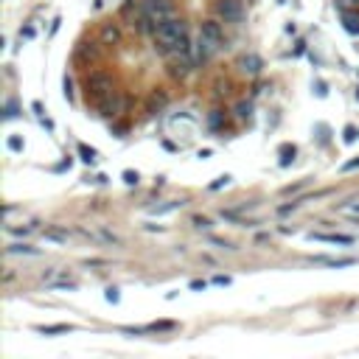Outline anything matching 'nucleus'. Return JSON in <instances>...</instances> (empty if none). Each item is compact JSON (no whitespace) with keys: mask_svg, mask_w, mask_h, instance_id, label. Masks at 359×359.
<instances>
[{"mask_svg":"<svg viewBox=\"0 0 359 359\" xmlns=\"http://www.w3.org/2000/svg\"><path fill=\"white\" fill-rule=\"evenodd\" d=\"M15 104H6V113H3V118H15Z\"/></svg>","mask_w":359,"mask_h":359,"instance_id":"obj_28","label":"nucleus"},{"mask_svg":"<svg viewBox=\"0 0 359 359\" xmlns=\"http://www.w3.org/2000/svg\"><path fill=\"white\" fill-rule=\"evenodd\" d=\"M40 334H45V337H54V334H68V331H73V325H40Z\"/></svg>","mask_w":359,"mask_h":359,"instance_id":"obj_16","label":"nucleus"},{"mask_svg":"<svg viewBox=\"0 0 359 359\" xmlns=\"http://www.w3.org/2000/svg\"><path fill=\"white\" fill-rule=\"evenodd\" d=\"M222 40H225V34H222L219 20H205L202 26H199V37H197V45H194V57H197V62L211 59L213 54L222 48Z\"/></svg>","mask_w":359,"mask_h":359,"instance_id":"obj_1","label":"nucleus"},{"mask_svg":"<svg viewBox=\"0 0 359 359\" xmlns=\"http://www.w3.org/2000/svg\"><path fill=\"white\" fill-rule=\"evenodd\" d=\"M124 180H127L129 185H135L138 183V174H135V171H124Z\"/></svg>","mask_w":359,"mask_h":359,"instance_id":"obj_26","label":"nucleus"},{"mask_svg":"<svg viewBox=\"0 0 359 359\" xmlns=\"http://www.w3.org/2000/svg\"><path fill=\"white\" fill-rule=\"evenodd\" d=\"M281 152H283V160L281 163H283V166H289V157H295V146H283Z\"/></svg>","mask_w":359,"mask_h":359,"instance_id":"obj_21","label":"nucleus"},{"mask_svg":"<svg viewBox=\"0 0 359 359\" xmlns=\"http://www.w3.org/2000/svg\"><path fill=\"white\" fill-rule=\"evenodd\" d=\"M236 68H239V73H244V76H258L264 62H261V57H255V54H241Z\"/></svg>","mask_w":359,"mask_h":359,"instance_id":"obj_9","label":"nucleus"},{"mask_svg":"<svg viewBox=\"0 0 359 359\" xmlns=\"http://www.w3.org/2000/svg\"><path fill=\"white\" fill-rule=\"evenodd\" d=\"M339 20H342V26L351 34H359V15H353L348 6H339Z\"/></svg>","mask_w":359,"mask_h":359,"instance_id":"obj_12","label":"nucleus"},{"mask_svg":"<svg viewBox=\"0 0 359 359\" xmlns=\"http://www.w3.org/2000/svg\"><path fill=\"white\" fill-rule=\"evenodd\" d=\"M163 107H166V93L163 90H152L146 99V110L149 113H160Z\"/></svg>","mask_w":359,"mask_h":359,"instance_id":"obj_13","label":"nucleus"},{"mask_svg":"<svg viewBox=\"0 0 359 359\" xmlns=\"http://www.w3.org/2000/svg\"><path fill=\"white\" fill-rule=\"evenodd\" d=\"M339 6H359V0H339Z\"/></svg>","mask_w":359,"mask_h":359,"instance_id":"obj_30","label":"nucleus"},{"mask_svg":"<svg viewBox=\"0 0 359 359\" xmlns=\"http://www.w3.org/2000/svg\"><path fill=\"white\" fill-rule=\"evenodd\" d=\"M141 6H143V12H146L149 17H155L157 23L174 15V12H171V3H169V0H141Z\"/></svg>","mask_w":359,"mask_h":359,"instance_id":"obj_7","label":"nucleus"},{"mask_svg":"<svg viewBox=\"0 0 359 359\" xmlns=\"http://www.w3.org/2000/svg\"><path fill=\"white\" fill-rule=\"evenodd\" d=\"M79 155H82V160H85V163H93V160H96V149H90V146H79Z\"/></svg>","mask_w":359,"mask_h":359,"instance_id":"obj_20","label":"nucleus"},{"mask_svg":"<svg viewBox=\"0 0 359 359\" xmlns=\"http://www.w3.org/2000/svg\"><path fill=\"white\" fill-rule=\"evenodd\" d=\"M177 208H183V199H171V202H166V205H155V208H149V213H152V216H163V213H171V211H177Z\"/></svg>","mask_w":359,"mask_h":359,"instance_id":"obj_15","label":"nucleus"},{"mask_svg":"<svg viewBox=\"0 0 359 359\" xmlns=\"http://www.w3.org/2000/svg\"><path fill=\"white\" fill-rule=\"evenodd\" d=\"M345 141H348V143H351V141H356V129H353V127H348V129H345Z\"/></svg>","mask_w":359,"mask_h":359,"instance_id":"obj_27","label":"nucleus"},{"mask_svg":"<svg viewBox=\"0 0 359 359\" xmlns=\"http://www.w3.org/2000/svg\"><path fill=\"white\" fill-rule=\"evenodd\" d=\"M208 127L213 129V132H219V129H225V113L222 110H213L211 118H208Z\"/></svg>","mask_w":359,"mask_h":359,"instance_id":"obj_18","label":"nucleus"},{"mask_svg":"<svg viewBox=\"0 0 359 359\" xmlns=\"http://www.w3.org/2000/svg\"><path fill=\"white\" fill-rule=\"evenodd\" d=\"M314 264H325V267H353L356 258H328V255H317Z\"/></svg>","mask_w":359,"mask_h":359,"instance_id":"obj_14","label":"nucleus"},{"mask_svg":"<svg viewBox=\"0 0 359 359\" xmlns=\"http://www.w3.org/2000/svg\"><path fill=\"white\" fill-rule=\"evenodd\" d=\"M227 183H230V177H219V180H216V183H211V191H216V188H222V185H227Z\"/></svg>","mask_w":359,"mask_h":359,"instance_id":"obj_24","label":"nucleus"},{"mask_svg":"<svg viewBox=\"0 0 359 359\" xmlns=\"http://www.w3.org/2000/svg\"><path fill=\"white\" fill-rule=\"evenodd\" d=\"M353 169H359V160H351V163H345L342 166V171H353Z\"/></svg>","mask_w":359,"mask_h":359,"instance_id":"obj_29","label":"nucleus"},{"mask_svg":"<svg viewBox=\"0 0 359 359\" xmlns=\"http://www.w3.org/2000/svg\"><path fill=\"white\" fill-rule=\"evenodd\" d=\"M6 253L9 255H20V253L23 255H37V250H34V247H29V244H12Z\"/></svg>","mask_w":359,"mask_h":359,"instance_id":"obj_19","label":"nucleus"},{"mask_svg":"<svg viewBox=\"0 0 359 359\" xmlns=\"http://www.w3.org/2000/svg\"><path fill=\"white\" fill-rule=\"evenodd\" d=\"M194 62H197L194 57H171V62H169V76H171V79H185Z\"/></svg>","mask_w":359,"mask_h":359,"instance_id":"obj_10","label":"nucleus"},{"mask_svg":"<svg viewBox=\"0 0 359 359\" xmlns=\"http://www.w3.org/2000/svg\"><path fill=\"white\" fill-rule=\"evenodd\" d=\"M9 149H12V152H20L23 141H20V138H9Z\"/></svg>","mask_w":359,"mask_h":359,"instance_id":"obj_23","label":"nucleus"},{"mask_svg":"<svg viewBox=\"0 0 359 359\" xmlns=\"http://www.w3.org/2000/svg\"><path fill=\"white\" fill-rule=\"evenodd\" d=\"M65 96H68V99H73V82L68 76H65Z\"/></svg>","mask_w":359,"mask_h":359,"instance_id":"obj_25","label":"nucleus"},{"mask_svg":"<svg viewBox=\"0 0 359 359\" xmlns=\"http://www.w3.org/2000/svg\"><path fill=\"white\" fill-rule=\"evenodd\" d=\"M99 45H104L101 40H85V43L76 45V54H73V59H76V65H82V68H90L93 62H99L101 57V48Z\"/></svg>","mask_w":359,"mask_h":359,"instance_id":"obj_5","label":"nucleus"},{"mask_svg":"<svg viewBox=\"0 0 359 359\" xmlns=\"http://www.w3.org/2000/svg\"><path fill=\"white\" fill-rule=\"evenodd\" d=\"M85 90H87V99L99 101L104 99L107 93L113 90V76H110V71H90L85 76Z\"/></svg>","mask_w":359,"mask_h":359,"instance_id":"obj_3","label":"nucleus"},{"mask_svg":"<svg viewBox=\"0 0 359 359\" xmlns=\"http://www.w3.org/2000/svg\"><path fill=\"white\" fill-rule=\"evenodd\" d=\"M311 241H328V244H353V236H342V233H309Z\"/></svg>","mask_w":359,"mask_h":359,"instance_id":"obj_11","label":"nucleus"},{"mask_svg":"<svg viewBox=\"0 0 359 359\" xmlns=\"http://www.w3.org/2000/svg\"><path fill=\"white\" fill-rule=\"evenodd\" d=\"M213 12H216L219 20L239 23L247 9H244V0H216V3H213Z\"/></svg>","mask_w":359,"mask_h":359,"instance_id":"obj_4","label":"nucleus"},{"mask_svg":"<svg viewBox=\"0 0 359 359\" xmlns=\"http://www.w3.org/2000/svg\"><path fill=\"white\" fill-rule=\"evenodd\" d=\"M96 107H99V113L104 115V118H118V115L124 113V96H121L118 90H110L104 99L96 101Z\"/></svg>","mask_w":359,"mask_h":359,"instance_id":"obj_6","label":"nucleus"},{"mask_svg":"<svg viewBox=\"0 0 359 359\" xmlns=\"http://www.w3.org/2000/svg\"><path fill=\"white\" fill-rule=\"evenodd\" d=\"M233 113H236V118L239 121H250V115H253V104H250V101H239Z\"/></svg>","mask_w":359,"mask_h":359,"instance_id":"obj_17","label":"nucleus"},{"mask_svg":"<svg viewBox=\"0 0 359 359\" xmlns=\"http://www.w3.org/2000/svg\"><path fill=\"white\" fill-rule=\"evenodd\" d=\"M121 295H118V289H107V303H118Z\"/></svg>","mask_w":359,"mask_h":359,"instance_id":"obj_22","label":"nucleus"},{"mask_svg":"<svg viewBox=\"0 0 359 359\" xmlns=\"http://www.w3.org/2000/svg\"><path fill=\"white\" fill-rule=\"evenodd\" d=\"M99 40H101L104 45H113V48H115V45H121V40H124V34H121V26H118V23H113V20H107L104 26L99 29Z\"/></svg>","mask_w":359,"mask_h":359,"instance_id":"obj_8","label":"nucleus"},{"mask_svg":"<svg viewBox=\"0 0 359 359\" xmlns=\"http://www.w3.org/2000/svg\"><path fill=\"white\" fill-rule=\"evenodd\" d=\"M188 34V26H185L183 17H166V20H160V26H157V34H155V51L160 54V57H171V43L174 40H180V37Z\"/></svg>","mask_w":359,"mask_h":359,"instance_id":"obj_2","label":"nucleus"}]
</instances>
